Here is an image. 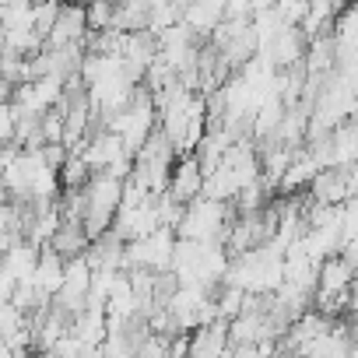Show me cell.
<instances>
[{
	"mask_svg": "<svg viewBox=\"0 0 358 358\" xmlns=\"http://www.w3.org/2000/svg\"><path fill=\"white\" fill-rule=\"evenodd\" d=\"M229 351V320L215 316L204 320L190 330V355L194 358H211V355H225Z\"/></svg>",
	"mask_w": 358,
	"mask_h": 358,
	"instance_id": "3",
	"label": "cell"
},
{
	"mask_svg": "<svg viewBox=\"0 0 358 358\" xmlns=\"http://www.w3.org/2000/svg\"><path fill=\"white\" fill-rule=\"evenodd\" d=\"M11 99H15V81L0 74V106H11Z\"/></svg>",
	"mask_w": 358,
	"mask_h": 358,
	"instance_id": "10",
	"label": "cell"
},
{
	"mask_svg": "<svg viewBox=\"0 0 358 358\" xmlns=\"http://www.w3.org/2000/svg\"><path fill=\"white\" fill-rule=\"evenodd\" d=\"M60 4H64V0H39V4H36L32 29H36L43 39L50 36V29H53V22H57V15H60Z\"/></svg>",
	"mask_w": 358,
	"mask_h": 358,
	"instance_id": "8",
	"label": "cell"
},
{
	"mask_svg": "<svg viewBox=\"0 0 358 358\" xmlns=\"http://www.w3.org/2000/svg\"><path fill=\"white\" fill-rule=\"evenodd\" d=\"M113 4H123V0H113Z\"/></svg>",
	"mask_w": 358,
	"mask_h": 358,
	"instance_id": "11",
	"label": "cell"
},
{
	"mask_svg": "<svg viewBox=\"0 0 358 358\" xmlns=\"http://www.w3.org/2000/svg\"><path fill=\"white\" fill-rule=\"evenodd\" d=\"M165 190H169L179 204H190L194 197L204 194V169H201V162H197L194 151H187V155H179V158H176Z\"/></svg>",
	"mask_w": 358,
	"mask_h": 358,
	"instance_id": "1",
	"label": "cell"
},
{
	"mask_svg": "<svg viewBox=\"0 0 358 358\" xmlns=\"http://www.w3.org/2000/svg\"><path fill=\"white\" fill-rule=\"evenodd\" d=\"M306 50H309V36H306L299 25H281L278 36L271 39V57H274L278 67L299 64V60L306 57Z\"/></svg>",
	"mask_w": 358,
	"mask_h": 358,
	"instance_id": "4",
	"label": "cell"
},
{
	"mask_svg": "<svg viewBox=\"0 0 358 358\" xmlns=\"http://www.w3.org/2000/svg\"><path fill=\"white\" fill-rule=\"evenodd\" d=\"M88 232H85V225L81 222H64L60 218V229L53 232V239L46 243V246H53L64 260H71V257H81L85 250H88Z\"/></svg>",
	"mask_w": 358,
	"mask_h": 358,
	"instance_id": "5",
	"label": "cell"
},
{
	"mask_svg": "<svg viewBox=\"0 0 358 358\" xmlns=\"http://www.w3.org/2000/svg\"><path fill=\"white\" fill-rule=\"evenodd\" d=\"M88 36V18H85V4L78 0H64L60 15L46 36V46H67V43H85Z\"/></svg>",
	"mask_w": 358,
	"mask_h": 358,
	"instance_id": "2",
	"label": "cell"
},
{
	"mask_svg": "<svg viewBox=\"0 0 358 358\" xmlns=\"http://www.w3.org/2000/svg\"><path fill=\"white\" fill-rule=\"evenodd\" d=\"M15 288H18V278L4 267V260H0V302H11Z\"/></svg>",
	"mask_w": 358,
	"mask_h": 358,
	"instance_id": "9",
	"label": "cell"
},
{
	"mask_svg": "<svg viewBox=\"0 0 358 358\" xmlns=\"http://www.w3.org/2000/svg\"><path fill=\"white\" fill-rule=\"evenodd\" d=\"M32 15H36L32 0H8V4H0V29L4 32L32 29Z\"/></svg>",
	"mask_w": 358,
	"mask_h": 358,
	"instance_id": "6",
	"label": "cell"
},
{
	"mask_svg": "<svg viewBox=\"0 0 358 358\" xmlns=\"http://www.w3.org/2000/svg\"><path fill=\"white\" fill-rule=\"evenodd\" d=\"M113 11L116 4L113 0H88L85 4V18H88V29H113Z\"/></svg>",
	"mask_w": 358,
	"mask_h": 358,
	"instance_id": "7",
	"label": "cell"
},
{
	"mask_svg": "<svg viewBox=\"0 0 358 358\" xmlns=\"http://www.w3.org/2000/svg\"><path fill=\"white\" fill-rule=\"evenodd\" d=\"M78 4H88V0H78Z\"/></svg>",
	"mask_w": 358,
	"mask_h": 358,
	"instance_id": "12",
	"label": "cell"
}]
</instances>
